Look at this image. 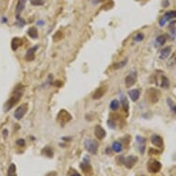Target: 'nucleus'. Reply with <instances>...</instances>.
<instances>
[{
  "label": "nucleus",
  "mask_w": 176,
  "mask_h": 176,
  "mask_svg": "<svg viewBox=\"0 0 176 176\" xmlns=\"http://www.w3.org/2000/svg\"><path fill=\"white\" fill-rule=\"evenodd\" d=\"M143 39H144V34L143 33H138L137 35H136L134 37V40L136 41V42H140Z\"/></svg>",
  "instance_id": "obj_30"
},
{
  "label": "nucleus",
  "mask_w": 176,
  "mask_h": 176,
  "mask_svg": "<svg viewBox=\"0 0 176 176\" xmlns=\"http://www.w3.org/2000/svg\"><path fill=\"white\" fill-rule=\"evenodd\" d=\"M7 176H17V173H16V165L14 163L10 164L9 171H7Z\"/></svg>",
  "instance_id": "obj_27"
},
{
  "label": "nucleus",
  "mask_w": 176,
  "mask_h": 176,
  "mask_svg": "<svg viewBox=\"0 0 176 176\" xmlns=\"http://www.w3.org/2000/svg\"><path fill=\"white\" fill-rule=\"evenodd\" d=\"M25 5H26V0H19V1H18L17 6H16V13H17L18 17L19 16L20 12H21L24 9Z\"/></svg>",
  "instance_id": "obj_18"
},
{
  "label": "nucleus",
  "mask_w": 176,
  "mask_h": 176,
  "mask_svg": "<svg viewBox=\"0 0 176 176\" xmlns=\"http://www.w3.org/2000/svg\"><path fill=\"white\" fill-rule=\"evenodd\" d=\"M127 61H128L127 59H124V60L120 61V62L113 64V69H120V68H123L126 64H127Z\"/></svg>",
  "instance_id": "obj_24"
},
{
  "label": "nucleus",
  "mask_w": 176,
  "mask_h": 176,
  "mask_svg": "<svg viewBox=\"0 0 176 176\" xmlns=\"http://www.w3.org/2000/svg\"><path fill=\"white\" fill-rule=\"evenodd\" d=\"M120 106V101L118 100H113L110 103V108H111L112 111H117L118 108Z\"/></svg>",
  "instance_id": "obj_25"
},
{
  "label": "nucleus",
  "mask_w": 176,
  "mask_h": 176,
  "mask_svg": "<svg viewBox=\"0 0 176 176\" xmlns=\"http://www.w3.org/2000/svg\"><path fill=\"white\" fill-rule=\"evenodd\" d=\"M38 47H39L38 45H35L33 47L30 48L27 51L26 55H25V59L27 61H33L35 59V53H36V51H37Z\"/></svg>",
  "instance_id": "obj_9"
},
{
  "label": "nucleus",
  "mask_w": 176,
  "mask_h": 176,
  "mask_svg": "<svg viewBox=\"0 0 176 176\" xmlns=\"http://www.w3.org/2000/svg\"><path fill=\"white\" fill-rule=\"evenodd\" d=\"M128 95L133 101H137L139 99V96H140V91L139 89H132V91L128 92Z\"/></svg>",
  "instance_id": "obj_19"
},
{
  "label": "nucleus",
  "mask_w": 176,
  "mask_h": 176,
  "mask_svg": "<svg viewBox=\"0 0 176 176\" xmlns=\"http://www.w3.org/2000/svg\"><path fill=\"white\" fill-rule=\"evenodd\" d=\"M80 168L83 170L84 173H85L86 175H89V176L91 175V173H92V169H91V165H89V163L86 162V161H83V162L80 164Z\"/></svg>",
  "instance_id": "obj_16"
},
{
  "label": "nucleus",
  "mask_w": 176,
  "mask_h": 176,
  "mask_svg": "<svg viewBox=\"0 0 176 176\" xmlns=\"http://www.w3.org/2000/svg\"><path fill=\"white\" fill-rule=\"evenodd\" d=\"M17 145L22 147L25 145V141H24V139H18L17 140Z\"/></svg>",
  "instance_id": "obj_32"
},
{
  "label": "nucleus",
  "mask_w": 176,
  "mask_h": 176,
  "mask_svg": "<svg viewBox=\"0 0 176 176\" xmlns=\"http://www.w3.org/2000/svg\"><path fill=\"white\" fill-rule=\"evenodd\" d=\"M84 146L86 149H87L89 153H91L93 155L97 154L98 152V143L95 140H92V139H86L84 142Z\"/></svg>",
  "instance_id": "obj_2"
},
{
  "label": "nucleus",
  "mask_w": 176,
  "mask_h": 176,
  "mask_svg": "<svg viewBox=\"0 0 176 176\" xmlns=\"http://www.w3.org/2000/svg\"><path fill=\"white\" fill-rule=\"evenodd\" d=\"M148 169L150 173H155L159 171V170L161 169V162H159L158 161H155V159H150L148 163Z\"/></svg>",
  "instance_id": "obj_6"
},
{
  "label": "nucleus",
  "mask_w": 176,
  "mask_h": 176,
  "mask_svg": "<svg viewBox=\"0 0 176 176\" xmlns=\"http://www.w3.org/2000/svg\"><path fill=\"white\" fill-rule=\"evenodd\" d=\"M70 176H81L79 173H77V171H75V170H73L72 171H71V174H70Z\"/></svg>",
  "instance_id": "obj_33"
},
{
  "label": "nucleus",
  "mask_w": 176,
  "mask_h": 176,
  "mask_svg": "<svg viewBox=\"0 0 176 176\" xmlns=\"http://www.w3.org/2000/svg\"><path fill=\"white\" fill-rule=\"evenodd\" d=\"M27 111H28V104L27 103H23V104L19 106V107L16 109V111L14 113V117L17 120L22 119V118L24 117V115L26 114Z\"/></svg>",
  "instance_id": "obj_4"
},
{
  "label": "nucleus",
  "mask_w": 176,
  "mask_h": 176,
  "mask_svg": "<svg viewBox=\"0 0 176 176\" xmlns=\"http://www.w3.org/2000/svg\"><path fill=\"white\" fill-rule=\"evenodd\" d=\"M166 43V37L164 35H159L156 39V46H159V45H163Z\"/></svg>",
  "instance_id": "obj_26"
},
{
  "label": "nucleus",
  "mask_w": 176,
  "mask_h": 176,
  "mask_svg": "<svg viewBox=\"0 0 176 176\" xmlns=\"http://www.w3.org/2000/svg\"><path fill=\"white\" fill-rule=\"evenodd\" d=\"M147 98L149 101L150 103H157L159 98V91L156 89H150L149 91H147Z\"/></svg>",
  "instance_id": "obj_3"
},
{
  "label": "nucleus",
  "mask_w": 176,
  "mask_h": 176,
  "mask_svg": "<svg viewBox=\"0 0 176 176\" xmlns=\"http://www.w3.org/2000/svg\"><path fill=\"white\" fill-rule=\"evenodd\" d=\"M42 153L46 155L47 157L49 158H52L53 157V150L51 148H49V147H46V148H44L43 150H42Z\"/></svg>",
  "instance_id": "obj_28"
},
{
  "label": "nucleus",
  "mask_w": 176,
  "mask_h": 176,
  "mask_svg": "<svg viewBox=\"0 0 176 176\" xmlns=\"http://www.w3.org/2000/svg\"><path fill=\"white\" fill-rule=\"evenodd\" d=\"M106 91H107V89H106V86H102V87L98 88L96 91H95V92L93 93L92 98H93L94 100H99V99H101V98L105 94Z\"/></svg>",
  "instance_id": "obj_12"
},
{
  "label": "nucleus",
  "mask_w": 176,
  "mask_h": 176,
  "mask_svg": "<svg viewBox=\"0 0 176 176\" xmlns=\"http://www.w3.org/2000/svg\"><path fill=\"white\" fill-rule=\"evenodd\" d=\"M22 43H23V41L21 39L18 38V37H15L13 40H12V42H11V48H12V50L16 51L19 46L22 45Z\"/></svg>",
  "instance_id": "obj_17"
},
{
  "label": "nucleus",
  "mask_w": 176,
  "mask_h": 176,
  "mask_svg": "<svg viewBox=\"0 0 176 176\" xmlns=\"http://www.w3.org/2000/svg\"><path fill=\"white\" fill-rule=\"evenodd\" d=\"M121 102L123 105V108H124L125 112L126 113V115L128 114V111H129V103H128V100L125 96L122 95L121 96Z\"/></svg>",
  "instance_id": "obj_20"
},
{
  "label": "nucleus",
  "mask_w": 176,
  "mask_h": 176,
  "mask_svg": "<svg viewBox=\"0 0 176 176\" xmlns=\"http://www.w3.org/2000/svg\"><path fill=\"white\" fill-rule=\"evenodd\" d=\"M171 46H167L164 47L159 53V58L161 60H164L166 58L169 57V55H171Z\"/></svg>",
  "instance_id": "obj_15"
},
{
  "label": "nucleus",
  "mask_w": 176,
  "mask_h": 176,
  "mask_svg": "<svg viewBox=\"0 0 176 176\" xmlns=\"http://www.w3.org/2000/svg\"><path fill=\"white\" fill-rule=\"evenodd\" d=\"M71 118L72 116L70 115V113L68 112H67L65 110H61L60 113H58V115H57V121H58L61 125H65L70 121Z\"/></svg>",
  "instance_id": "obj_5"
},
{
  "label": "nucleus",
  "mask_w": 176,
  "mask_h": 176,
  "mask_svg": "<svg viewBox=\"0 0 176 176\" xmlns=\"http://www.w3.org/2000/svg\"><path fill=\"white\" fill-rule=\"evenodd\" d=\"M22 94H23V86L22 85H18L17 87H16L13 94H12L11 97L9 98V100L6 102L5 106H4V111L9 112L15 104H17L18 102L19 101L20 98H21Z\"/></svg>",
  "instance_id": "obj_1"
},
{
  "label": "nucleus",
  "mask_w": 176,
  "mask_h": 176,
  "mask_svg": "<svg viewBox=\"0 0 176 176\" xmlns=\"http://www.w3.org/2000/svg\"><path fill=\"white\" fill-rule=\"evenodd\" d=\"M43 3V0H31V4L34 6H42Z\"/></svg>",
  "instance_id": "obj_31"
},
{
  "label": "nucleus",
  "mask_w": 176,
  "mask_h": 176,
  "mask_svg": "<svg viewBox=\"0 0 176 176\" xmlns=\"http://www.w3.org/2000/svg\"><path fill=\"white\" fill-rule=\"evenodd\" d=\"M137 143L138 145V149L141 154H144L146 149V138L141 136H137Z\"/></svg>",
  "instance_id": "obj_11"
},
{
  "label": "nucleus",
  "mask_w": 176,
  "mask_h": 176,
  "mask_svg": "<svg viewBox=\"0 0 176 176\" xmlns=\"http://www.w3.org/2000/svg\"><path fill=\"white\" fill-rule=\"evenodd\" d=\"M28 35L30 36V37H31L32 39H36L38 38V31H37V29L32 27V28H30L27 31Z\"/></svg>",
  "instance_id": "obj_22"
},
{
  "label": "nucleus",
  "mask_w": 176,
  "mask_h": 176,
  "mask_svg": "<svg viewBox=\"0 0 176 176\" xmlns=\"http://www.w3.org/2000/svg\"><path fill=\"white\" fill-rule=\"evenodd\" d=\"M175 18H176V11L175 10H171V11L167 12V13H165L163 19H161V20H159V25L164 26V24H165L166 21H169V20L175 19Z\"/></svg>",
  "instance_id": "obj_8"
},
{
  "label": "nucleus",
  "mask_w": 176,
  "mask_h": 176,
  "mask_svg": "<svg viewBox=\"0 0 176 176\" xmlns=\"http://www.w3.org/2000/svg\"><path fill=\"white\" fill-rule=\"evenodd\" d=\"M167 103H168V106L171 108V110L173 111L174 113H176V104H174V102L171 101V99L170 98H168L167 99Z\"/></svg>",
  "instance_id": "obj_29"
},
{
  "label": "nucleus",
  "mask_w": 176,
  "mask_h": 176,
  "mask_svg": "<svg viewBox=\"0 0 176 176\" xmlns=\"http://www.w3.org/2000/svg\"><path fill=\"white\" fill-rule=\"evenodd\" d=\"M151 143L154 145L158 147V148H162L163 147V139L161 137H159V135H152L151 137Z\"/></svg>",
  "instance_id": "obj_14"
},
{
  "label": "nucleus",
  "mask_w": 176,
  "mask_h": 176,
  "mask_svg": "<svg viewBox=\"0 0 176 176\" xmlns=\"http://www.w3.org/2000/svg\"><path fill=\"white\" fill-rule=\"evenodd\" d=\"M94 134H95V137L101 140V139H103L105 137H106V132L105 130L101 127V125H96L95 129H94Z\"/></svg>",
  "instance_id": "obj_13"
},
{
  "label": "nucleus",
  "mask_w": 176,
  "mask_h": 176,
  "mask_svg": "<svg viewBox=\"0 0 176 176\" xmlns=\"http://www.w3.org/2000/svg\"><path fill=\"white\" fill-rule=\"evenodd\" d=\"M136 81H137V73L136 72H132L128 74L127 76L125 77V86L127 88L132 87L133 85L136 84Z\"/></svg>",
  "instance_id": "obj_7"
},
{
  "label": "nucleus",
  "mask_w": 176,
  "mask_h": 176,
  "mask_svg": "<svg viewBox=\"0 0 176 176\" xmlns=\"http://www.w3.org/2000/svg\"><path fill=\"white\" fill-rule=\"evenodd\" d=\"M159 80H161V83H159V85L161 86V88H163V89H167L168 88H169V86H170V81H169V79H168V77H165V76H161V79H159Z\"/></svg>",
  "instance_id": "obj_21"
},
{
  "label": "nucleus",
  "mask_w": 176,
  "mask_h": 176,
  "mask_svg": "<svg viewBox=\"0 0 176 176\" xmlns=\"http://www.w3.org/2000/svg\"><path fill=\"white\" fill-rule=\"evenodd\" d=\"M112 149H113V150L114 151V152H117V153L121 152V151L123 150V145H122V143L119 142V141L113 142Z\"/></svg>",
  "instance_id": "obj_23"
},
{
  "label": "nucleus",
  "mask_w": 176,
  "mask_h": 176,
  "mask_svg": "<svg viewBox=\"0 0 176 176\" xmlns=\"http://www.w3.org/2000/svg\"><path fill=\"white\" fill-rule=\"evenodd\" d=\"M137 161V158L135 157V156H129V157H126L125 159H124V164L125 165L126 168H128V169H131L132 167L135 166L136 164V162Z\"/></svg>",
  "instance_id": "obj_10"
}]
</instances>
